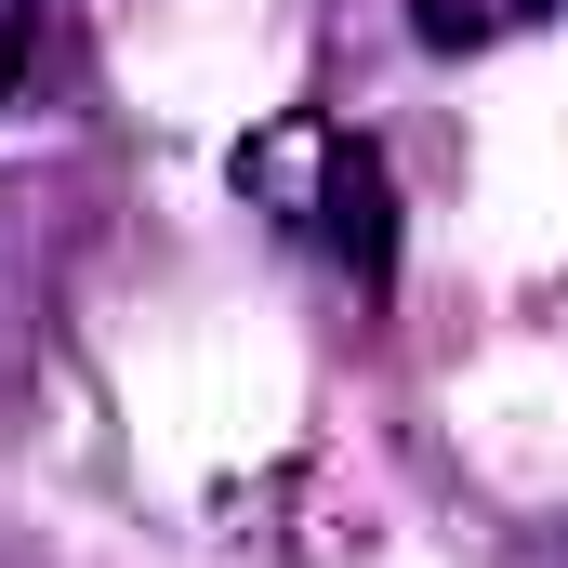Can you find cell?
Wrapping results in <instances>:
<instances>
[{
  "label": "cell",
  "instance_id": "6da1fadb",
  "mask_svg": "<svg viewBox=\"0 0 568 568\" xmlns=\"http://www.w3.org/2000/svg\"><path fill=\"white\" fill-rule=\"evenodd\" d=\"M239 185L278 212V225H304L331 265H357V278L384 291V265H397V199H384V159L344 133V120H278V133L239 145Z\"/></svg>",
  "mask_w": 568,
  "mask_h": 568
},
{
  "label": "cell",
  "instance_id": "7a4b0ae2",
  "mask_svg": "<svg viewBox=\"0 0 568 568\" xmlns=\"http://www.w3.org/2000/svg\"><path fill=\"white\" fill-rule=\"evenodd\" d=\"M516 13H556V0H424V40H489Z\"/></svg>",
  "mask_w": 568,
  "mask_h": 568
}]
</instances>
